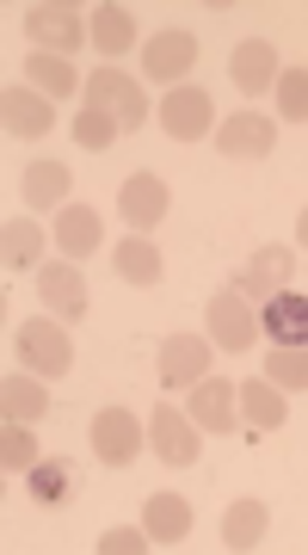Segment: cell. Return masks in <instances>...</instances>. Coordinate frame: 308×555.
I'll use <instances>...</instances> for the list:
<instances>
[{
	"label": "cell",
	"instance_id": "obj_1",
	"mask_svg": "<svg viewBox=\"0 0 308 555\" xmlns=\"http://www.w3.org/2000/svg\"><path fill=\"white\" fill-rule=\"evenodd\" d=\"M80 100L93 105V112H112L117 130H142L149 124V93H142V80H130L117 62H105L99 75H87V93Z\"/></svg>",
	"mask_w": 308,
	"mask_h": 555
},
{
	"label": "cell",
	"instance_id": "obj_2",
	"mask_svg": "<svg viewBox=\"0 0 308 555\" xmlns=\"http://www.w3.org/2000/svg\"><path fill=\"white\" fill-rule=\"evenodd\" d=\"M13 352L31 377H68V364H75V346H68V327L56 321H20V334H13Z\"/></svg>",
	"mask_w": 308,
	"mask_h": 555
},
{
	"label": "cell",
	"instance_id": "obj_3",
	"mask_svg": "<svg viewBox=\"0 0 308 555\" xmlns=\"http://www.w3.org/2000/svg\"><path fill=\"white\" fill-rule=\"evenodd\" d=\"M25 38L38 43L43 56H75L80 43H93V31H87V20H80L75 7L38 0V7H25Z\"/></svg>",
	"mask_w": 308,
	"mask_h": 555
},
{
	"label": "cell",
	"instance_id": "obj_4",
	"mask_svg": "<svg viewBox=\"0 0 308 555\" xmlns=\"http://www.w3.org/2000/svg\"><path fill=\"white\" fill-rule=\"evenodd\" d=\"M142 444H149V426H142L130 408H105V414L93 420V456H99V463L130 469L136 456H142Z\"/></svg>",
	"mask_w": 308,
	"mask_h": 555
},
{
	"label": "cell",
	"instance_id": "obj_5",
	"mask_svg": "<svg viewBox=\"0 0 308 555\" xmlns=\"http://www.w3.org/2000/svg\"><path fill=\"white\" fill-rule=\"evenodd\" d=\"M204 327H210V346H222V352H247L259 339V315L241 291H216L210 309H204Z\"/></svg>",
	"mask_w": 308,
	"mask_h": 555
},
{
	"label": "cell",
	"instance_id": "obj_6",
	"mask_svg": "<svg viewBox=\"0 0 308 555\" xmlns=\"http://www.w3.org/2000/svg\"><path fill=\"white\" fill-rule=\"evenodd\" d=\"M149 444L161 451V463H174V469H192L197 456H204V426H197L192 414H179V408H154Z\"/></svg>",
	"mask_w": 308,
	"mask_h": 555
},
{
	"label": "cell",
	"instance_id": "obj_7",
	"mask_svg": "<svg viewBox=\"0 0 308 555\" xmlns=\"http://www.w3.org/2000/svg\"><path fill=\"white\" fill-rule=\"evenodd\" d=\"M161 130H167L174 142L210 137V130H216V105H210V93H204V87H192V80H185V87H174V93L161 100Z\"/></svg>",
	"mask_w": 308,
	"mask_h": 555
},
{
	"label": "cell",
	"instance_id": "obj_8",
	"mask_svg": "<svg viewBox=\"0 0 308 555\" xmlns=\"http://www.w3.org/2000/svg\"><path fill=\"white\" fill-rule=\"evenodd\" d=\"M154 371H161L167 389H192V383H204V377H210V339H204V334H167V339H161Z\"/></svg>",
	"mask_w": 308,
	"mask_h": 555
},
{
	"label": "cell",
	"instance_id": "obj_9",
	"mask_svg": "<svg viewBox=\"0 0 308 555\" xmlns=\"http://www.w3.org/2000/svg\"><path fill=\"white\" fill-rule=\"evenodd\" d=\"M290 272H296V254H290V247H259V254L234 272L229 291H241L247 302H271L278 291H290Z\"/></svg>",
	"mask_w": 308,
	"mask_h": 555
},
{
	"label": "cell",
	"instance_id": "obj_10",
	"mask_svg": "<svg viewBox=\"0 0 308 555\" xmlns=\"http://www.w3.org/2000/svg\"><path fill=\"white\" fill-rule=\"evenodd\" d=\"M167 204H174V192H167L161 173H130L117 185V217L130 222V229H161Z\"/></svg>",
	"mask_w": 308,
	"mask_h": 555
},
{
	"label": "cell",
	"instance_id": "obj_11",
	"mask_svg": "<svg viewBox=\"0 0 308 555\" xmlns=\"http://www.w3.org/2000/svg\"><path fill=\"white\" fill-rule=\"evenodd\" d=\"M38 297H43V309L62 315V321L87 315V278H80L75 259H50V266H38Z\"/></svg>",
	"mask_w": 308,
	"mask_h": 555
},
{
	"label": "cell",
	"instance_id": "obj_12",
	"mask_svg": "<svg viewBox=\"0 0 308 555\" xmlns=\"http://www.w3.org/2000/svg\"><path fill=\"white\" fill-rule=\"evenodd\" d=\"M192 62H197V38H192V31H179V25L142 43V75H149V80H179V87H185Z\"/></svg>",
	"mask_w": 308,
	"mask_h": 555
},
{
	"label": "cell",
	"instance_id": "obj_13",
	"mask_svg": "<svg viewBox=\"0 0 308 555\" xmlns=\"http://www.w3.org/2000/svg\"><path fill=\"white\" fill-rule=\"evenodd\" d=\"M278 75H284V68H278V50H271L266 38H241V43H234L229 80L241 87V93H247V100H259L266 87H278Z\"/></svg>",
	"mask_w": 308,
	"mask_h": 555
},
{
	"label": "cell",
	"instance_id": "obj_14",
	"mask_svg": "<svg viewBox=\"0 0 308 555\" xmlns=\"http://www.w3.org/2000/svg\"><path fill=\"white\" fill-rule=\"evenodd\" d=\"M271 142H278L271 118H259V112H234V118L216 130V155H229V160H266Z\"/></svg>",
	"mask_w": 308,
	"mask_h": 555
},
{
	"label": "cell",
	"instance_id": "obj_15",
	"mask_svg": "<svg viewBox=\"0 0 308 555\" xmlns=\"http://www.w3.org/2000/svg\"><path fill=\"white\" fill-rule=\"evenodd\" d=\"M259 334L271 346H308V297L303 291H278L271 302H259Z\"/></svg>",
	"mask_w": 308,
	"mask_h": 555
},
{
	"label": "cell",
	"instance_id": "obj_16",
	"mask_svg": "<svg viewBox=\"0 0 308 555\" xmlns=\"http://www.w3.org/2000/svg\"><path fill=\"white\" fill-rule=\"evenodd\" d=\"M185 414H192L204 433H241V401H234V383H222V377L192 383V408H185Z\"/></svg>",
	"mask_w": 308,
	"mask_h": 555
},
{
	"label": "cell",
	"instance_id": "obj_17",
	"mask_svg": "<svg viewBox=\"0 0 308 555\" xmlns=\"http://www.w3.org/2000/svg\"><path fill=\"white\" fill-rule=\"evenodd\" d=\"M234 401H241V433H253V438H259V433H278V426L290 420L284 389H278L271 377H266V383H259V377L241 383V389H234Z\"/></svg>",
	"mask_w": 308,
	"mask_h": 555
},
{
	"label": "cell",
	"instance_id": "obj_18",
	"mask_svg": "<svg viewBox=\"0 0 308 555\" xmlns=\"http://www.w3.org/2000/svg\"><path fill=\"white\" fill-rule=\"evenodd\" d=\"M0 124H7L13 137H50V130H56V105L43 100L38 87H7V100H0Z\"/></svg>",
	"mask_w": 308,
	"mask_h": 555
},
{
	"label": "cell",
	"instance_id": "obj_19",
	"mask_svg": "<svg viewBox=\"0 0 308 555\" xmlns=\"http://www.w3.org/2000/svg\"><path fill=\"white\" fill-rule=\"evenodd\" d=\"M25 80H31L50 105H56V100L68 105L75 93H87V75H75L68 56H43V50H38V56H25Z\"/></svg>",
	"mask_w": 308,
	"mask_h": 555
},
{
	"label": "cell",
	"instance_id": "obj_20",
	"mask_svg": "<svg viewBox=\"0 0 308 555\" xmlns=\"http://www.w3.org/2000/svg\"><path fill=\"white\" fill-rule=\"evenodd\" d=\"M87 31H93V50L105 62H117V56L136 50V13L130 7H99L93 20H87Z\"/></svg>",
	"mask_w": 308,
	"mask_h": 555
},
{
	"label": "cell",
	"instance_id": "obj_21",
	"mask_svg": "<svg viewBox=\"0 0 308 555\" xmlns=\"http://www.w3.org/2000/svg\"><path fill=\"white\" fill-rule=\"evenodd\" d=\"M20 185H25V204H31V210H62V204H68V185H75V173H68L62 160H31Z\"/></svg>",
	"mask_w": 308,
	"mask_h": 555
},
{
	"label": "cell",
	"instance_id": "obj_22",
	"mask_svg": "<svg viewBox=\"0 0 308 555\" xmlns=\"http://www.w3.org/2000/svg\"><path fill=\"white\" fill-rule=\"evenodd\" d=\"M117 278H124V284H136V291H154V284H161V272H167V266H161V247H154L149 235H130V241H117Z\"/></svg>",
	"mask_w": 308,
	"mask_h": 555
},
{
	"label": "cell",
	"instance_id": "obj_23",
	"mask_svg": "<svg viewBox=\"0 0 308 555\" xmlns=\"http://www.w3.org/2000/svg\"><path fill=\"white\" fill-rule=\"evenodd\" d=\"M56 241H62V259H87V254H99V241H105V229H99V210H87V204H62Z\"/></svg>",
	"mask_w": 308,
	"mask_h": 555
},
{
	"label": "cell",
	"instance_id": "obj_24",
	"mask_svg": "<svg viewBox=\"0 0 308 555\" xmlns=\"http://www.w3.org/2000/svg\"><path fill=\"white\" fill-rule=\"evenodd\" d=\"M0 259H7V272L38 266V259H43V229L31 217H7V222H0Z\"/></svg>",
	"mask_w": 308,
	"mask_h": 555
},
{
	"label": "cell",
	"instance_id": "obj_25",
	"mask_svg": "<svg viewBox=\"0 0 308 555\" xmlns=\"http://www.w3.org/2000/svg\"><path fill=\"white\" fill-rule=\"evenodd\" d=\"M142 531L154 537V543H185V531H192V506L179 494H154L149 506H142Z\"/></svg>",
	"mask_w": 308,
	"mask_h": 555
},
{
	"label": "cell",
	"instance_id": "obj_26",
	"mask_svg": "<svg viewBox=\"0 0 308 555\" xmlns=\"http://www.w3.org/2000/svg\"><path fill=\"white\" fill-rule=\"evenodd\" d=\"M0 414H7V420H25V426L50 414V389H43V377H31V371H25V377H7V383H0Z\"/></svg>",
	"mask_w": 308,
	"mask_h": 555
},
{
	"label": "cell",
	"instance_id": "obj_27",
	"mask_svg": "<svg viewBox=\"0 0 308 555\" xmlns=\"http://www.w3.org/2000/svg\"><path fill=\"white\" fill-rule=\"evenodd\" d=\"M266 506H259V500H234L229 513H222V543H229V550H259V543H266Z\"/></svg>",
	"mask_w": 308,
	"mask_h": 555
},
{
	"label": "cell",
	"instance_id": "obj_28",
	"mask_svg": "<svg viewBox=\"0 0 308 555\" xmlns=\"http://www.w3.org/2000/svg\"><path fill=\"white\" fill-rule=\"evenodd\" d=\"M68 476H75V469H68L62 456H50V463L38 456V463L25 469V488H31V500H38L43 513H50V506H62V500L75 494V481H68Z\"/></svg>",
	"mask_w": 308,
	"mask_h": 555
},
{
	"label": "cell",
	"instance_id": "obj_29",
	"mask_svg": "<svg viewBox=\"0 0 308 555\" xmlns=\"http://www.w3.org/2000/svg\"><path fill=\"white\" fill-rule=\"evenodd\" d=\"M266 377L278 383V389H308V346H271L266 352Z\"/></svg>",
	"mask_w": 308,
	"mask_h": 555
},
{
	"label": "cell",
	"instance_id": "obj_30",
	"mask_svg": "<svg viewBox=\"0 0 308 555\" xmlns=\"http://www.w3.org/2000/svg\"><path fill=\"white\" fill-rule=\"evenodd\" d=\"M38 463V438H31V426L25 420H7V433H0V469L7 476H25Z\"/></svg>",
	"mask_w": 308,
	"mask_h": 555
},
{
	"label": "cell",
	"instance_id": "obj_31",
	"mask_svg": "<svg viewBox=\"0 0 308 555\" xmlns=\"http://www.w3.org/2000/svg\"><path fill=\"white\" fill-rule=\"evenodd\" d=\"M117 137H124V130H117L112 112H93V105H80V112H75V142H80V149H93V155H99V149H112Z\"/></svg>",
	"mask_w": 308,
	"mask_h": 555
},
{
	"label": "cell",
	"instance_id": "obj_32",
	"mask_svg": "<svg viewBox=\"0 0 308 555\" xmlns=\"http://www.w3.org/2000/svg\"><path fill=\"white\" fill-rule=\"evenodd\" d=\"M271 93H278V112H284L290 124H308V68H284Z\"/></svg>",
	"mask_w": 308,
	"mask_h": 555
},
{
	"label": "cell",
	"instance_id": "obj_33",
	"mask_svg": "<svg viewBox=\"0 0 308 555\" xmlns=\"http://www.w3.org/2000/svg\"><path fill=\"white\" fill-rule=\"evenodd\" d=\"M149 543H154L149 531H105L99 537V555H142Z\"/></svg>",
	"mask_w": 308,
	"mask_h": 555
},
{
	"label": "cell",
	"instance_id": "obj_34",
	"mask_svg": "<svg viewBox=\"0 0 308 555\" xmlns=\"http://www.w3.org/2000/svg\"><path fill=\"white\" fill-rule=\"evenodd\" d=\"M296 241H303V247H308V210H303V217H296Z\"/></svg>",
	"mask_w": 308,
	"mask_h": 555
}]
</instances>
